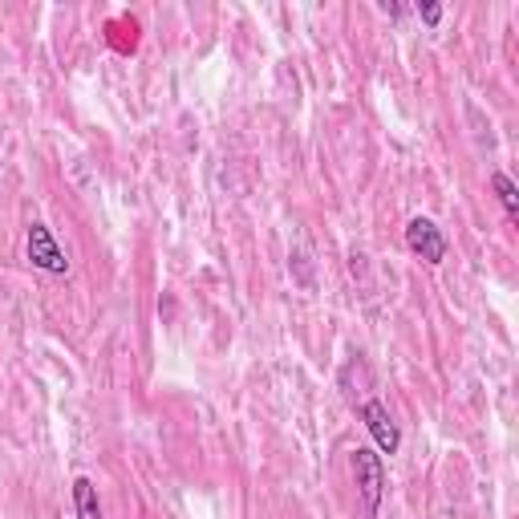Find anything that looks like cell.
Listing matches in <instances>:
<instances>
[{
	"instance_id": "6da1fadb",
	"label": "cell",
	"mask_w": 519,
	"mask_h": 519,
	"mask_svg": "<svg viewBox=\"0 0 519 519\" xmlns=\"http://www.w3.org/2000/svg\"><path fill=\"white\" fill-rule=\"evenodd\" d=\"M353 479H357V495H361V515L374 519L378 507H382V495H386L382 455L369 451V447H357V451H353Z\"/></svg>"
},
{
	"instance_id": "7a4b0ae2",
	"label": "cell",
	"mask_w": 519,
	"mask_h": 519,
	"mask_svg": "<svg viewBox=\"0 0 519 519\" xmlns=\"http://www.w3.org/2000/svg\"><path fill=\"white\" fill-rule=\"evenodd\" d=\"M25 252H29V264L41 268V272H49V276H65L69 272V256L61 252V244L53 240V232L45 224H29Z\"/></svg>"
},
{
	"instance_id": "3957f363",
	"label": "cell",
	"mask_w": 519,
	"mask_h": 519,
	"mask_svg": "<svg viewBox=\"0 0 519 519\" xmlns=\"http://www.w3.org/2000/svg\"><path fill=\"white\" fill-rule=\"evenodd\" d=\"M406 248L426 264H442V256H447V236H442V228L434 224V219L414 215L406 224Z\"/></svg>"
},
{
	"instance_id": "277c9868",
	"label": "cell",
	"mask_w": 519,
	"mask_h": 519,
	"mask_svg": "<svg viewBox=\"0 0 519 519\" xmlns=\"http://www.w3.org/2000/svg\"><path fill=\"white\" fill-rule=\"evenodd\" d=\"M361 418H365V430L374 434L378 451H382V455H398V447H402V430H398V422L390 418V410H386L378 398H369V402L361 406Z\"/></svg>"
},
{
	"instance_id": "5b68a950",
	"label": "cell",
	"mask_w": 519,
	"mask_h": 519,
	"mask_svg": "<svg viewBox=\"0 0 519 519\" xmlns=\"http://www.w3.org/2000/svg\"><path fill=\"white\" fill-rule=\"evenodd\" d=\"M73 511L78 519H102V503H98V487L94 479H73Z\"/></svg>"
},
{
	"instance_id": "8992f818",
	"label": "cell",
	"mask_w": 519,
	"mask_h": 519,
	"mask_svg": "<svg viewBox=\"0 0 519 519\" xmlns=\"http://www.w3.org/2000/svg\"><path fill=\"white\" fill-rule=\"evenodd\" d=\"M491 187H495V195H499V203H503L507 219L515 224V219H519V191H515V183H511L503 171H491Z\"/></svg>"
},
{
	"instance_id": "52a82bcc",
	"label": "cell",
	"mask_w": 519,
	"mask_h": 519,
	"mask_svg": "<svg viewBox=\"0 0 519 519\" xmlns=\"http://www.w3.org/2000/svg\"><path fill=\"white\" fill-rule=\"evenodd\" d=\"M418 17H422V21L434 29V25L442 21V5H418Z\"/></svg>"
}]
</instances>
